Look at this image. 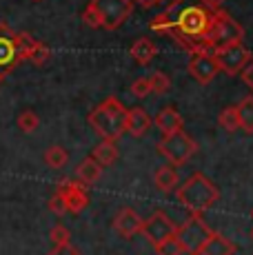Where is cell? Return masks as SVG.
<instances>
[{
	"mask_svg": "<svg viewBox=\"0 0 253 255\" xmlns=\"http://www.w3.org/2000/svg\"><path fill=\"white\" fill-rule=\"evenodd\" d=\"M155 151L162 158H167L169 164L182 166L198 153V142L184 131H178V133L171 135H162V140L155 144Z\"/></svg>",
	"mask_w": 253,
	"mask_h": 255,
	"instance_id": "7",
	"label": "cell"
},
{
	"mask_svg": "<svg viewBox=\"0 0 253 255\" xmlns=\"http://www.w3.org/2000/svg\"><path fill=\"white\" fill-rule=\"evenodd\" d=\"M251 218H253V211H251Z\"/></svg>",
	"mask_w": 253,
	"mask_h": 255,
	"instance_id": "37",
	"label": "cell"
},
{
	"mask_svg": "<svg viewBox=\"0 0 253 255\" xmlns=\"http://www.w3.org/2000/svg\"><path fill=\"white\" fill-rule=\"evenodd\" d=\"M131 93H133L135 98H147L149 93H151V82H149V78H135V80L131 82Z\"/></svg>",
	"mask_w": 253,
	"mask_h": 255,
	"instance_id": "29",
	"label": "cell"
},
{
	"mask_svg": "<svg viewBox=\"0 0 253 255\" xmlns=\"http://www.w3.org/2000/svg\"><path fill=\"white\" fill-rule=\"evenodd\" d=\"M47 255H82V253H80L78 247H74L71 242H67V244H58V247H53Z\"/></svg>",
	"mask_w": 253,
	"mask_h": 255,
	"instance_id": "31",
	"label": "cell"
},
{
	"mask_svg": "<svg viewBox=\"0 0 253 255\" xmlns=\"http://www.w3.org/2000/svg\"><path fill=\"white\" fill-rule=\"evenodd\" d=\"M153 125L158 127L162 135H171V133H178V131H182L184 120H182V116H180L178 111L173 109V107H164V109H160L158 114H155Z\"/></svg>",
	"mask_w": 253,
	"mask_h": 255,
	"instance_id": "15",
	"label": "cell"
},
{
	"mask_svg": "<svg viewBox=\"0 0 253 255\" xmlns=\"http://www.w3.org/2000/svg\"><path fill=\"white\" fill-rule=\"evenodd\" d=\"M49 211L51 213H56V215H65V213H69L67 211V204H65V200L60 198V195L53 191V195H51V200H49Z\"/></svg>",
	"mask_w": 253,
	"mask_h": 255,
	"instance_id": "30",
	"label": "cell"
},
{
	"mask_svg": "<svg viewBox=\"0 0 253 255\" xmlns=\"http://www.w3.org/2000/svg\"><path fill=\"white\" fill-rule=\"evenodd\" d=\"M87 9H91L96 13L100 29L116 31L133 13V0H89Z\"/></svg>",
	"mask_w": 253,
	"mask_h": 255,
	"instance_id": "5",
	"label": "cell"
},
{
	"mask_svg": "<svg viewBox=\"0 0 253 255\" xmlns=\"http://www.w3.org/2000/svg\"><path fill=\"white\" fill-rule=\"evenodd\" d=\"M178 171H176V166L173 164H169V166H160L158 171H155V175H153V184H155V189L160 191V193H171L173 189L178 186Z\"/></svg>",
	"mask_w": 253,
	"mask_h": 255,
	"instance_id": "19",
	"label": "cell"
},
{
	"mask_svg": "<svg viewBox=\"0 0 253 255\" xmlns=\"http://www.w3.org/2000/svg\"><path fill=\"white\" fill-rule=\"evenodd\" d=\"M218 122H220V127L229 133H233V131L240 129V120H238V109L236 107H225V109L220 111V116H218Z\"/></svg>",
	"mask_w": 253,
	"mask_h": 255,
	"instance_id": "24",
	"label": "cell"
},
{
	"mask_svg": "<svg viewBox=\"0 0 253 255\" xmlns=\"http://www.w3.org/2000/svg\"><path fill=\"white\" fill-rule=\"evenodd\" d=\"M102 178V164L98 162L96 158H85L80 164H78V169H76V180H80L82 184H87V186H91V184H96L98 180Z\"/></svg>",
	"mask_w": 253,
	"mask_h": 255,
	"instance_id": "18",
	"label": "cell"
},
{
	"mask_svg": "<svg viewBox=\"0 0 253 255\" xmlns=\"http://www.w3.org/2000/svg\"><path fill=\"white\" fill-rule=\"evenodd\" d=\"M16 125H18V129L22 131V133H33V131L40 127V118H38L33 111H22V114H18L16 118Z\"/></svg>",
	"mask_w": 253,
	"mask_h": 255,
	"instance_id": "25",
	"label": "cell"
},
{
	"mask_svg": "<svg viewBox=\"0 0 253 255\" xmlns=\"http://www.w3.org/2000/svg\"><path fill=\"white\" fill-rule=\"evenodd\" d=\"M202 255H236V244L222 233H216L209 238V242L204 244Z\"/></svg>",
	"mask_w": 253,
	"mask_h": 255,
	"instance_id": "20",
	"label": "cell"
},
{
	"mask_svg": "<svg viewBox=\"0 0 253 255\" xmlns=\"http://www.w3.org/2000/svg\"><path fill=\"white\" fill-rule=\"evenodd\" d=\"M218 71H220V67H218L216 58H213L211 53H196V56H191V60H189V73H191V78L196 82H200V85H209V82L218 76Z\"/></svg>",
	"mask_w": 253,
	"mask_h": 255,
	"instance_id": "12",
	"label": "cell"
},
{
	"mask_svg": "<svg viewBox=\"0 0 253 255\" xmlns=\"http://www.w3.org/2000/svg\"><path fill=\"white\" fill-rule=\"evenodd\" d=\"M13 40H16L18 51H20V58H22V60H27V62H31V65L42 67L51 58L49 47H47L45 42L36 40L31 33H27V31L13 33Z\"/></svg>",
	"mask_w": 253,
	"mask_h": 255,
	"instance_id": "8",
	"label": "cell"
},
{
	"mask_svg": "<svg viewBox=\"0 0 253 255\" xmlns=\"http://www.w3.org/2000/svg\"><path fill=\"white\" fill-rule=\"evenodd\" d=\"M160 2H162V0H160Z\"/></svg>",
	"mask_w": 253,
	"mask_h": 255,
	"instance_id": "39",
	"label": "cell"
},
{
	"mask_svg": "<svg viewBox=\"0 0 253 255\" xmlns=\"http://www.w3.org/2000/svg\"><path fill=\"white\" fill-rule=\"evenodd\" d=\"M153 249H155V253H158V255H184V249H182V244L178 242L176 235L162 240V242L155 244Z\"/></svg>",
	"mask_w": 253,
	"mask_h": 255,
	"instance_id": "27",
	"label": "cell"
},
{
	"mask_svg": "<svg viewBox=\"0 0 253 255\" xmlns=\"http://www.w3.org/2000/svg\"><path fill=\"white\" fill-rule=\"evenodd\" d=\"M153 125V118L142 109V107H133L129 109V116H126V131L135 138H142Z\"/></svg>",
	"mask_w": 253,
	"mask_h": 255,
	"instance_id": "16",
	"label": "cell"
},
{
	"mask_svg": "<svg viewBox=\"0 0 253 255\" xmlns=\"http://www.w3.org/2000/svg\"><path fill=\"white\" fill-rule=\"evenodd\" d=\"M142 222L144 220H140V215L131 207H123L114 218V229H116V233L123 235L125 240H131L142 233Z\"/></svg>",
	"mask_w": 253,
	"mask_h": 255,
	"instance_id": "13",
	"label": "cell"
},
{
	"mask_svg": "<svg viewBox=\"0 0 253 255\" xmlns=\"http://www.w3.org/2000/svg\"><path fill=\"white\" fill-rule=\"evenodd\" d=\"M245 40V29L242 24L227 13L225 9H216V16H213V22L209 27V33L204 38V53H216L220 49H227L231 45H240Z\"/></svg>",
	"mask_w": 253,
	"mask_h": 255,
	"instance_id": "4",
	"label": "cell"
},
{
	"mask_svg": "<svg viewBox=\"0 0 253 255\" xmlns=\"http://www.w3.org/2000/svg\"><path fill=\"white\" fill-rule=\"evenodd\" d=\"M20 62H22V58L16 47V40H13V31L0 33V73L7 76V73H11Z\"/></svg>",
	"mask_w": 253,
	"mask_h": 255,
	"instance_id": "14",
	"label": "cell"
},
{
	"mask_svg": "<svg viewBox=\"0 0 253 255\" xmlns=\"http://www.w3.org/2000/svg\"><path fill=\"white\" fill-rule=\"evenodd\" d=\"M216 9L207 0H173L151 20L153 31L169 36L191 56L204 53V38L213 22Z\"/></svg>",
	"mask_w": 253,
	"mask_h": 255,
	"instance_id": "1",
	"label": "cell"
},
{
	"mask_svg": "<svg viewBox=\"0 0 253 255\" xmlns=\"http://www.w3.org/2000/svg\"><path fill=\"white\" fill-rule=\"evenodd\" d=\"M240 76H242V82H245V85L251 89V93H253V60L247 62L245 69L240 71Z\"/></svg>",
	"mask_w": 253,
	"mask_h": 255,
	"instance_id": "32",
	"label": "cell"
},
{
	"mask_svg": "<svg viewBox=\"0 0 253 255\" xmlns=\"http://www.w3.org/2000/svg\"><path fill=\"white\" fill-rule=\"evenodd\" d=\"M213 58H216L220 71H225L227 76H236V73H240L242 69H245L247 62L251 60V51L240 42V45H231L227 49L216 51Z\"/></svg>",
	"mask_w": 253,
	"mask_h": 255,
	"instance_id": "9",
	"label": "cell"
},
{
	"mask_svg": "<svg viewBox=\"0 0 253 255\" xmlns=\"http://www.w3.org/2000/svg\"><path fill=\"white\" fill-rule=\"evenodd\" d=\"M49 240H51L53 247H58V244H67V242H71V233L65 224H53L51 231H49Z\"/></svg>",
	"mask_w": 253,
	"mask_h": 255,
	"instance_id": "28",
	"label": "cell"
},
{
	"mask_svg": "<svg viewBox=\"0 0 253 255\" xmlns=\"http://www.w3.org/2000/svg\"><path fill=\"white\" fill-rule=\"evenodd\" d=\"M251 238H253V229H251Z\"/></svg>",
	"mask_w": 253,
	"mask_h": 255,
	"instance_id": "36",
	"label": "cell"
},
{
	"mask_svg": "<svg viewBox=\"0 0 253 255\" xmlns=\"http://www.w3.org/2000/svg\"><path fill=\"white\" fill-rule=\"evenodd\" d=\"M126 116L129 109L116 96H109L89 114V125L102 140H120L126 133Z\"/></svg>",
	"mask_w": 253,
	"mask_h": 255,
	"instance_id": "2",
	"label": "cell"
},
{
	"mask_svg": "<svg viewBox=\"0 0 253 255\" xmlns=\"http://www.w3.org/2000/svg\"><path fill=\"white\" fill-rule=\"evenodd\" d=\"M238 109V120H240V129L245 133H253V96L242 98L236 105Z\"/></svg>",
	"mask_w": 253,
	"mask_h": 255,
	"instance_id": "22",
	"label": "cell"
},
{
	"mask_svg": "<svg viewBox=\"0 0 253 255\" xmlns=\"http://www.w3.org/2000/svg\"><path fill=\"white\" fill-rule=\"evenodd\" d=\"M33 2H38V0H33Z\"/></svg>",
	"mask_w": 253,
	"mask_h": 255,
	"instance_id": "38",
	"label": "cell"
},
{
	"mask_svg": "<svg viewBox=\"0 0 253 255\" xmlns=\"http://www.w3.org/2000/svg\"><path fill=\"white\" fill-rule=\"evenodd\" d=\"M135 4H140V7H144V9H151L153 4H158L160 0H133Z\"/></svg>",
	"mask_w": 253,
	"mask_h": 255,
	"instance_id": "33",
	"label": "cell"
},
{
	"mask_svg": "<svg viewBox=\"0 0 253 255\" xmlns=\"http://www.w3.org/2000/svg\"><path fill=\"white\" fill-rule=\"evenodd\" d=\"M211 235L213 229L200 218V213H191V218L184 220L176 231V238L182 244L184 255H202L204 244L209 242Z\"/></svg>",
	"mask_w": 253,
	"mask_h": 255,
	"instance_id": "6",
	"label": "cell"
},
{
	"mask_svg": "<svg viewBox=\"0 0 253 255\" xmlns=\"http://www.w3.org/2000/svg\"><path fill=\"white\" fill-rule=\"evenodd\" d=\"M176 198L191 213H204L220 200V189L204 173L196 171L176 189Z\"/></svg>",
	"mask_w": 253,
	"mask_h": 255,
	"instance_id": "3",
	"label": "cell"
},
{
	"mask_svg": "<svg viewBox=\"0 0 253 255\" xmlns=\"http://www.w3.org/2000/svg\"><path fill=\"white\" fill-rule=\"evenodd\" d=\"M91 158H96L102 166H111V164H116V160L120 158V153H118V146H116V142L102 140L100 144L96 146L94 151H91Z\"/></svg>",
	"mask_w": 253,
	"mask_h": 255,
	"instance_id": "21",
	"label": "cell"
},
{
	"mask_svg": "<svg viewBox=\"0 0 253 255\" xmlns=\"http://www.w3.org/2000/svg\"><path fill=\"white\" fill-rule=\"evenodd\" d=\"M149 82H151V93L162 96V93L171 91V78H169L167 73H162V71H153L151 76H149Z\"/></svg>",
	"mask_w": 253,
	"mask_h": 255,
	"instance_id": "26",
	"label": "cell"
},
{
	"mask_svg": "<svg viewBox=\"0 0 253 255\" xmlns=\"http://www.w3.org/2000/svg\"><path fill=\"white\" fill-rule=\"evenodd\" d=\"M176 231H178V227L171 222V218H169L164 211H155L151 218L142 222V235L153 244V247L160 244L162 240L176 235Z\"/></svg>",
	"mask_w": 253,
	"mask_h": 255,
	"instance_id": "11",
	"label": "cell"
},
{
	"mask_svg": "<svg viewBox=\"0 0 253 255\" xmlns=\"http://www.w3.org/2000/svg\"><path fill=\"white\" fill-rule=\"evenodd\" d=\"M207 2H209V4H211V7H213V9H220V7H222V4H225V2H227V0H207Z\"/></svg>",
	"mask_w": 253,
	"mask_h": 255,
	"instance_id": "34",
	"label": "cell"
},
{
	"mask_svg": "<svg viewBox=\"0 0 253 255\" xmlns=\"http://www.w3.org/2000/svg\"><path fill=\"white\" fill-rule=\"evenodd\" d=\"M2 80H4V76H2V73H0V85H2Z\"/></svg>",
	"mask_w": 253,
	"mask_h": 255,
	"instance_id": "35",
	"label": "cell"
},
{
	"mask_svg": "<svg viewBox=\"0 0 253 255\" xmlns=\"http://www.w3.org/2000/svg\"><path fill=\"white\" fill-rule=\"evenodd\" d=\"M87 189H89V186L82 184L80 180H60L56 186V193L65 200L69 213H80V211L89 204Z\"/></svg>",
	"mask_w": 253,
	"mask_h": 255,
	"instance_id": "10",
	"label": "cell"
},
{
	"mask_svg": "<svg viewBox=\"0 0 253 255\" xmlns=\"http://www.w3.org/2000/svg\"><path fill=\"white\" fill-rule=\"evenodd\" d=\"M42 158H45V164L49 166V169H62V166L69 164V151L60 144H53L45 151Z\"/></svg>",
	"mask_w": 253,
	"mask_h": 255,
	"instance_id": "23",
	"label": "cell"
},
{
	"mask_svg": "<svg viewBox=\"0 0 253 255\" xmlns=\"http://www.w3.org/2000/svg\"><path fill=\"white\" fill-rule=\"evenodd\" d=\"M129 53H131V58H133V60L138 62V65L147 67L149 62H151L153 58L158 56V47L153 45L151 38H138V40H135L133 45H131Z\"/></svg>",
	"mask_w": 253,
	"mask_h": 255,
	"instance_id": "17",
	"label": "cell"
}]
</instances>
